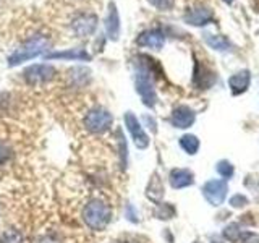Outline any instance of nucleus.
Returning a JSON list of instances; mask_svg holds the SVG:
<instances>
[{
  "mask_svg": "<svg viewBox=\"0 0 259 243\" xmlns=\"http://www.w3.org/2000/svg\"><path fill=\"white\" fill-rule=\"evenodd\" d=\"M49 46H51V39H49V36H46V34L31 36L28 40H24V43L16 49L10 57H8V65H10V67H16V65H20L23 62L32 60L34 57L44 54Z\"/></svg>",
  "mask_w": 259,
  "mask_h": 243,
  "instance_id": "2",
  "label": "nucleus"
},
{
  "mask_svg": "<svg viewBox=\"0 0 259 243\" xmlns=\"http://www.w3.org/2000/svg\"><path fill=\"white\" fill-rule=\"evenodd\" d=\"M194 118H196V113L193 112V109H190L188 105H178L177 109H174L172 112V125L177 128H188L194 124Z\"/></svg>",
  "mask_w": 259,
  "mask_h": 243,
  "instance_id": "11",
  "label": "nucleus"
},
{
  "mask_svg": "<svg viewBox=\"0 0 259 243\" xmlns=\"http://www.w3.org/2000/svg\"><path fill=\"white\" fill-rule=\"evenodd\" d=\"M125 125L128 128L130 135H132L133 141L136 144V148L140 149H146L149 146V136L146 135V132L143 130L140 120L136 118V115L133 112H126L125 113Z\"/></svg>",
  "mask_w": 259,
  "mask_h": 243,
  "instance_id": "6",
  "label": "nucleus"
},
{
  "mask_svg": "<svg viewBox=\"0 0 259 243\" xmlns=\"http://www.w3.org/2000/svg\"><path fill=\"white\" fill-rule=\"evenodd\" d=\"M193 183H194V175L188 169H174L170 172V185L177 190L186 188V186H190Z\"/></svg>",
  "mask_w": 259,
  "mask_h": 243,
  "instance_id": "15",
  "label": "nucleus"
},
{
  "mask_svg": "<svg viewBox=\"0 0 259 243\" xmlns=\"http://www.w3.org/2000/svg\"><path fill=\"white\" fill-rule=\"evenodd\" d=\"M148 2L156 7L157 10L160 12H167V10H172L174 5H175V0H148Z\"/></svg>",
  "mask_w": 259,
  "mask_h": 243,
  "instance_id": "20",
  "label": "nucleus"
},
{
  "mask_svg": "<svg viewBox=\"0 0 259 243\" xmlns=\"http://www.w3.org/2000/svg\"><path fill=\"white\" fill-rule=\"evenodd\" d=\"M0 243H23V237L16 230H7L0 235Z\"/></svg>",
  "mask_w": 259,
  "mask_h": 243,
  "instance_id": "18",
  "label": "nucleus"
},
{
  "mask_svg": "<svg viewBox=\"0 0 259 243\" xmlns=\"http://www.w3.org/2000/svg\"><path fill=\"white\" fill-rule=\"evenodd\" d=\"M224 2H227V4H232V2H233V0H224Z\"/></svg>",
  "mask_w": 259,
  "mask_h": 243,
  "instance_id": "23",
  "label": "nucleus"
},
{
  "mask_svg": "<svg viewBox=\"0 0 259 243\" xmlns=\"http://www.w3.org/2000/svg\"><path fill=\"white\" fill-rule=\"evenodd\" d=\"M55 73H57V70L52 67V65L36 63V65H29V67L23 71V75H24V79H26L28 85L42 86L55 78Z\"/></svg>",
  "mask_w": 259,
  "mask_h": 243,
  "instance_id": "5",
  "label": "nucleus"
},
{
  "mask_svg": "<svg viewBox=\"0 0 259 243\" xmlns=\"http://www.w3.org/2000/svg\"><path fill=\"white\" fill-rule=\"evenodd\" d=\"M113 124V117L112 113L104 109V107H94L89 110L84 118H83V125L88 132H91L94 135H99V133H104L107 132V130L112 127Z\"/></svg>",
  "mask_w": 259,
  "mask_h": 243,
  "instance_id": "4",
  "label": "nucleus"
},
{
  "mask_svg": "<svg viewBox=\"0 0 259 243\" xmlns=\"http://www.w3.org/2000/svg\"><path fill=\"white\" fill-rule=\"evenodd\" d=\"M227 183L224 180H209L202 186V194H204L206 201L212 206H221L225 196H227Z\"/></svg>",
  "mask_w": 259,
  "mask_h": 243,
  "instance_id": "7",
  "label": "nucleus"
},
{
  "mask_svg": "<svg viewBox=\"0 0 259 243\" xmlns=\"http://www.w3.org/2000/svg\"><path fill=\"white\" fill-rule=\"evenodd\" d=\"M204 40L210 49H214V51H219V52H225L230 49L229 39H227L225 36H221V34H209V32H206Z\"/></svg>",
  "mask_w": 259,
  "mask_h": 243,
  "instance_id": "16",
  "label": "nucleus"
},
{
  "mask_svg": "<svg viewBox=\"0 0 259 243\" xmlns=\"http://www.w3.org/2000/svg\"><path fill=\"white\" fill-rule=\"evenodd\" d=\"M135 86L136 93L141 96L143 104L148 107H154L157 101L156 89H154V79L151 67L146 62L136 63V73H135Z\"/></svg>",
  "mask_w": 259,
  "mask_h": 243,
  "instance_id": "3",
  "label": "nucleus"
},
{
  "mask_svg": "<svg viewBox=\"0 0 259 243\" xmlns=\"http://www.w3.org/2000/svg\"><path fill=\"white\" fill-rule=\"evenodd\" d=\"M215 169H217V172L221 174L222 177H225V178H229V177L233 175V166L230 164L229 160H221V162H217Z\"/></svg>",
  "mask_w": 259,
  "mask_h": 243,
  "instance_id": "19",
  "label": "nucleus"
},
{
  "mask_svg": "<svg viewBox=\"0 0 259 243\" xmlns=\"http://www.w3.org/2000/svg\"><path fill=\"white\" fill-rule=\"evenodd\" d=\"M210 21H214V13L210 8L204 7V5H199V7H194L190 8L188 12L185 13V23L191 24V26H206Z\"/></svg>",
  "mask_w": 259,
  "mask_h": 243,
  "instance_id": "9",
  "label": "nucleus"
},
{
  "mask_svg": "<svg viewBox=\"0 0 259 243\" xmlns=\"http://www.w3.org/2000/svg\"><path fill=\"white\" fill-rule=\"evenodd\" d=\"M47 60H83V62H89L91 60V55H89L84 49H68V51H60V52H52L46 55Z\"/></svg>",
  "mask_w": 259,
  "mask_h": 243,
  "instance_id": "13",
  "label": "nucleus"
},
{
  "mask_svg": "<svg viewBox=\"0 0 259 243\" xmlns=\"http://www.w3.org/2000/svg\"><path fill=\"white\" fill-rule=\"evenodd\" d=\"M230 205L235 208H240V206H245L246 205V198L241 196V194H235V196L230 199Z\"/></svg>",
  "mask_w": 259,
  "mask_h": 243,
  "instance_id": "22",
  "label": "nucleus"
},
{
  "mask_svg": "<svg viewBox=\"0 0 259 243\" xmlns=\"http://www.w3.org/2000/svg\"><path fill=\"white\" fill-rule=\"evenodd\" d=\"M12 157H13V151L5 143L0 141V166H5Z\"/></svg>",
  "mask_w": 259,
  "mask_h": 243,
  "instance_id": "21",
  "label": "nucleus"
},
{
  "mask_svg": "<svg viewBox=\"0 0 259 243\" xmlns=\"http://www.w3.org/2000/svg\"><path fill=\"white\" fill-rule=\"evenodd\" d=\"M136 44L141 47L156 49V51H159V49H162L165 44V36H164V32L159 29H146L138 36Z\"/></svg>",
  "mask_w": 259,
  "mask_h": 243,
  "instance_id": "10",
  "label": "nucleus"
},
{
  "mask_svg": "<svg viewBox=\"0 0 259 243\" xmlns=\"http://www.w3.org/2000/svg\"><path fill=\"white\" fill-rule=\"evenodd\" d=\"M81 217L83 222L94 232H102L107 229L112 219V209L105 201L94 198L88 201L83 211H81Z\"/></svg>",
  "mask_w": 259,
  "mask_h": 243,
  "instance_id": "1",
  "label": "nucleus"
},
{
  "mask_svg": "<svg viewBox=\"0 0 259 243\" xmlns=\"http://www.w3.org/2000/svg\"><path fill=\"white\" fill-rule=\"evenodd\" d=\"M105 32H107V37L110 40H117L120 36V16L117 5L113 2L109 4V10L105 15Z\"/></svg>",
  "mask_w": 259,
  "mask_h": 243,
  "instance_id": "12",
  "label": "nucleus"
},
{
  "mask_svg": "<svg viewBox=\"0 0 259 243\" xmlns=\"http://www.w3.org/2000/svg\"><path fill=\"white\" fill-rule=\"evenodd\" d=\"M97 28V16L93 13H81L71 21V29L79 37L93 36Z\"/></svg>",
  "mask_w": 259,
  "mask_h": 243,
  "instance_id": "8",
  "label": "nucleus"
},
{
  "mask_svg": "<svg viewBox=\"0 0 259 243\" xmlns=\"http://www.w3.org/2000/svg\"><path fill=\"white\" fill-rule=\"evenodd\" d=\"M251 83V75L248 70H241L238 73H235L229 78V88L233 96H238L241 93H245L246 89L249 88Z\"/></svg>",
  "mask_w": 259,
  "mask_h": 243,
  "instance_id": "14",
  "label": "nucleus"
},
{
  "mask_svg": "<svg viewBox=\"0 0 259 243\" xmlns=\"http://www.w3.org/2000/svg\"><path fill=\"white\" fill-rule=\"evenodd\" d=\"M180 146L188 154H196L199 149V140L194 135H183L180 138Z\"/></svg>",
  "mask_w": 259,
  "mask_h": 243,
  "instance_id": "17",
  "label": "nucleus"
}]
</instances>
